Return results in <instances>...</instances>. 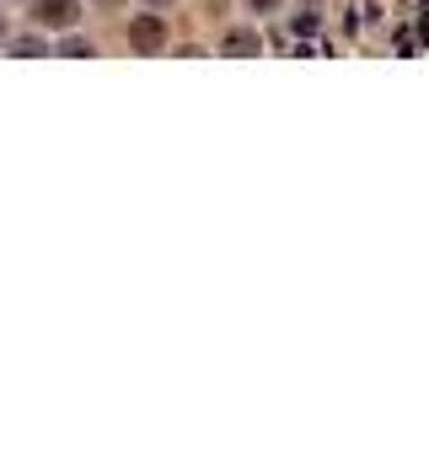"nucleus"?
<instances>
[{
  "instance_id": "423d86ee",
  "label": "nucleus",
  "mask_w": 429,
  "mask_h": 462,
  "mask_svg": "<svg viewBox=\"0 0 429 462\" xmlns=\"http://www.w3.org/2000/svg\"><path fill=\"white\" fill-rule=\"evenodd\" d=\"M252 11H279V0H247Z\"/></svg>"
},
{
  "instance_id": "39448f33",
  "label": "nucleus",
  "mask_w": 429,
  "mask_h": 462,
  "mask_svg": "<svg viewBox=\"0 0 429 462\" xmlns=\"http://www.w3.org/2000/svg\"><path fill=\"white\" fill-rule=\"evenodd\" d=\"M16 54H27V60H32V54H43V43H38V38H16Z\"/></svg>"
},
{
  "instance_id": "f03ea898",
  "label": "nucleus",
  "mask_w": 429,
  "mask_h": 462,
  "mask_svg": "<svg viewBox=\"0 0 429 462\" xmlns=\"http://www.w3.org/2000/svg\"><path fill=\"white\" fill-rule=\"evenodd\" d=\"M76 16H81V5L76 0H32V22L38 27H76Z\"/></svg>"
},
{
  "instance_id": "1a4fd4ad",
  "label": "nucleus",
  "mask_w": 429,
  "mask_h": 462,
  "mask_svg": "<svg viewBox=\"0 0 429 462\" xmlns=\"http://www.w3.org/2000/svg\"><path fill=\"white\" fill-rule=\"evenodd\" d=\"M107 5H113V0H107Z\"/></svg>"
},
{
  "instance_id": "6e6552de",
  "label": "nucleus",
  "mask_w": 429,
  "mask_h": 462,
  "mask_svg": "<svg viewBox=\"0 0 429 462\" xmlns=\"http://www.w3.org/2000/svg\"><path fill=\"white\" fill-rule=\"evenodd\" d=\"M151 5H167V0H151Z\"/></svg>"
},
{
  "instance_id": "7ed1b4c3",
  "label": "nucleus",
  "mask_w": 429,
  "mask_h": 462,
  "mask_svg": "<svg viewBox=\"0 0 429 462\" xmlns=\"http://www.w3.org/2000/svg\"><path fill=\"white\" fill-rule=\"evenodd\" d=\"M220 54H258V32H252V27L225 32V38H220Z\"/></svg>"
},
{
  "instance_id": "0eeeda50",
  "label": "nucleus",
  "mask_w": 429,
  "mask_h": 462,
  "mask_svg": "<svg viewBox=\"0 0 429 462\" xmlns=\"http://www.w3.org/2000/svg\"><path fill=\"white\" fill-rule=\"evenodd\" d=\"M0 38H5V22H0Z\"/></svg>"
},
{
  "instance_id": "20e7f679",
  "label": "nucleus",
  "mask_w": 429,
  "mask_h": 462,
  "mask_svg": "<svg viewBox=\"0 0 429 462\" xmlns=\"http://www.w3.org/2000/svg\"><path fill=\"white\" fill-rule=\"evenodd\" d=\"M59 54H65V60H87V54H92V43H81V38H65V43H59Z\"/></svg>"
},
{
  "instance_id": "f257e3e1",
  "label": "nucleus",
  "mask_w": 429,
  "mask_h": 462,
  "mask_svg": "<svg viewBox=\"0 0 429 462\" xmlns=\"http://www.w3.org/2000/svg\"><path fill=\"white\" fill-rule=\"evenodd\" d=\"M129 49H134V54H161V49H167V22H161L156 11L134 16V22H129Z\"/></svg>"
}]
</instances>
